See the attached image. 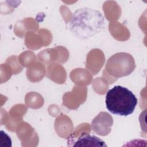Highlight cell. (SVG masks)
<instances>
[{"mask_svg": "<svg viewBox=\"0 0 147 147\" xmlns=\"http://www.w3.org/2000/svg\"><path fill=\"white\" fill-rule=\"evenodd\" d=\"M73 146H101L107 147L105 142L100 138L94 135H91L88 133H82L78 138L74 141Z\"/></svg>", "mask_w": 147, "mask_h": 147, "instance_id": "5b68a950", "label": "cell"}, {"mask_svg": "<svg viewBox=\"0 0 147 147\" xmlns=\"http://www.w3.org/2000/svg\"><path fill=\"white\" fill-rule=\"evenodd\" d=\"M105 104L111 113L121 116H128L134 111L137 99L127 88L115 86L107 92Z\"/></svg>", "mask_w": 147, "mask_h": 147, "instance_id": "7a4b0ae2", "label": "cell"}, {"mask_svg": "<svg viewBox=\"0 0 147 147\" xmlns=\"http://www.w3.org/2000/svg\"><path fill=\"white\" fill-rule=\"evenodd\" d=\"M113 123L112 117L106 112H100L91 122V127L95 133L99 136H107L111 131Z\"/></svg>", "mask_w": 147, "mask_h": 147, "instance_id": "277c9868", "label": "cell"}, {"mask_svg": "<svg viewBox=\"0 0 147 147\" xmlns=\"http://www.w3.org/2000/svg\"><path fill=\"white\" fill-rule=\"evenodd\" d=\"M105 26V18L98 10L79 8L73 13L69 23L72 33L80 40H87L100 32Z\"/></svg>", "mask_w": 147, "mask_h": 147, "instance_id": "6da1fadb", "label": "cell"}, {"mask_svg": "<svg viewBox=\"0 0 147 147\" xmlns=\"http://www.w3.org/2000/svg\"><path fill=\"white\" fill-rule=\"evenodd\" d=\"M135 67V62L131 55L120 52L115 53L108 59L105 68L113 76L120 78L130 74Z\"/></svg>", "mask_w": 147, "mask_h": 147, "instance_id": "3957f363", "label": "cell"}]
</instances>
